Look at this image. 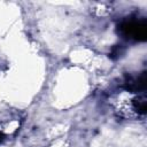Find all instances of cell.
Wrapping results in <instances>:
<instances>
[{"label":"cell","instance_id":"obj_1","mask_svg":"<svg viewBox=\"0 0 147 147\" xmlns=\"http://www.w3.org/2000/svg\"><path fill=\"white\" fill-rule=\"evenodd\" d=\"M118 32L126 39L144 41L146 39L147 24L145 20H125L118 25Z\"/></svg>","mask_w":147,"mask_h":147},{"label":"cell","instance_id":"obj_2","mask_svg":"<svg viewBox=\"0 0 147 147\" xmlns=\"http://www.w3.org/2000/svg\"><path fill=\"white\" fill-rule=\"evenodd\" d=\"M125 87L130 92H144L146 85V74L141 72L138 76H130L125 79Z\"/></svg>","mask_w":147,"mask_h":147},{"label":"cell","instance_id":"obj_3","mask_svg":"<svg viewBox=\"0 0 147 147\" xmlns=\"http://www.w3.org/2000/svg\"><path fill=\"white\" fill-rule=\"evenodd\" d=\"M0 140H1V133H0Z\"/></svg>","mask_w":147,"mask_h":147}]
</instances>
